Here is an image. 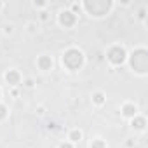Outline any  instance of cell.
<instances>
[{
    "label": "cell",
    "mask_w": 148,
    "mask_h": 148,
    "mask_svg": "<svg viewBox=\"0 0 148 148\" xmlns=\"http://www.w3.org/2000/svg\"><path fill=\"white\" fill-rule=\"evenodd\" d=\"M37 64H38V68H40L42 71H49V70H52V59L47 58L45 54L40 56V58L37 59Z\"/></svg>",
    "instance_id": "3957f363"
},
{
    "label": "cell",
    "mask_w": 148,
    "mask_h": 148,
    "mask_svg": "<svg viewBox=\"0 0 148 148\" xmlns=\"http://www.w3.org/2000/svg\"><path fill=\"white\" fill-rule=\"evenodd\" d=\"M0 98H2V91H0Z\"/></svg>",
    "instance_id": "4fadbf2b"
},
{
    "label": "cell",
    "mask_w": 148,
    "mask_h": 148,
    "mask_svg": "<svg viewBox=\"0 0 148 148\" xmlns=\"http://www.w3.org/2000/svg\"><path fill=\"white\" fill-rule=\"evenodd\" d=\"M7 115H9V112H7V106L0 103V120H4Z\"/></svg>",
    "instance_id": "ba28073f"
},
{
    "label": "cell",
    "mask_w": 148,
    "mask_h": 148,
    "mask_svg": "<svg viewBox=\"0 0 148 148\" xmlns=\"http://www.w3.org/2000/svg\"><path fill=\"white\" fill-rule=\"evenodd\" d=\"M5 80H7V84H11V86H19V82H21L19 71H18V70H9V71L5 73Z\"/></svg>",
    "instance_id": "7a4b0ae2"
},
{
    "label": "cell",
    "mask_w": 148,
    "mask_h": 148,
    "mask_svg": "<svg viewBox=\"0 0 148 148\" xmlns=\"http://www.w3.org/2000/svg\"><path fill=\"white\" fill-rule=\"evenodd\" d=\"M37 113H38V115H44V113H45V108H44V106H38Z\"/></svg>",
    "instance_id": "7c38bea8"
},
{
    "label": "cell",
    "mask_w": 148,
    "mask_h": 148,
    "mask_svg": "<svg viewBox=\"0 0 148 148\" xmlns=\"http://www.w3.org/2000/svg\"><path fill=\"white\" fill-rule=\"evenodd\" d=\"M82 138H84V132H82L80 129H71V131L68 132V141H70V143H79Z\"/></svg>",
    "instance_id": "277c9868"
},
{
    "label": "cell",
    "mask_w": 148,
    "mask_h": 148,
    "mask_svg": "<svg viewBox=\"0 0 148 148\" xmlns=\"http://www.w3.org/2000/svg\"><path fill=\"white\" fill-rule=\"evenodd\" d=\"M132 127H134L136 131H143V129H145V119H139L138 122L132 120Z\"/></svg>",
    "instance_id": "52a82bcc"
},
{
    "label": "cell",
    "mask_w": 148,
    "mask_h": 148,
    "mask_svg": "<svg viewBox=\"0 0 148 148\" xmlns=\"http://www.w3.org/2000/svg\"><path fill=\"white\" fill-rule=\"evenodd\" d=\"M138 115V106L134 103H125L122 106V117L124 119H134Z\"/></svg>",
    "instance_id": "6da1fadb"
},
{
    "label": "cell",
    "mask_w": 148,
    "mask_h": 148,
    "mask_svg": "<svg viewBox=\"0 0 148 148\" xmlns=\"http://www.w3.org/2000/svg\"><path fill=\"white\" fill-rule=\"evenodd\" d=\"M33 84H35L33 79H26V80H25V86H26V87H33Z\"/></svg>",
    "instance_id": "8fae6325"
},
{
    "label": "cell",
    "mask_w": 148,
    "mask_h": 148,
    "mask_svg": "<svg viewBox=\"0 0 148 148\" xmlns=\"http://www.w3.org/2000/svg\"><path fill=\"white\" fill-rule=\"evenodd\" d=\"M12 28H14V26H12V25H7V26H5V30H4V33H5V35H11V33H12V32H14V30H12Z\"/></svg>",
    "instance_id": "9c48e42d"
},
{
    "label": "cell",
    "mask_w": 148,
    "mask_h": 148,
    "mask_svg": "<svg viewBox=\"0 0 148 148\" xmlns=\"http://www.w3.org/2000/svg\"><path fill=\"white\" fill-rule=\"evenodd\" d=\"M59 148H73V143H70V141H66V143H61V145H59Z\"/></svg>",
    "instance_id": "30bf717a"
},
{
    "label": "cell",
    "mask_w": 148,
    "mask_h": 148,
    "mask_svg": "<svg viewBox=\"0 0 148 148\" xmlns=\"http://www.w3.org/2000/svg\"><path fill=\"white\" fill-rule=\"evenodd\" d=\"M105 101H106V98H105V94H103L101 91H96V92L92 94V105L101 106V105H105Z\"/></svg>",
    "instance_id": "5b68a950"
},
{
    "label": "cell",
    "mask_w": 148,
    "mask_h": 148,
    "mask_svg": "<svg viewBox=\"0 0 148 148\" xmlns=\"http://www.w3.org/2000/svg\"><path fill=\"white\" fill-rule=\"evenodd\" d=\"M91 148H106V143L101 138H96V139L91 141Z\"/></svg>",
    "instance_id": "8992f818"
}]
</instances>
